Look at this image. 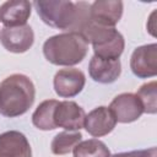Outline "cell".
I'll return each instance as SVG.
<instances>
[{"instance_id":"cell-1","label":"cell","mask_w":157,"mask_h":157,"mask_svg":"<svg viewBox=\"0 0 157 157\" xmlns=\"http://www.w3.org/2000/svg\"><path fill=\"white\" fill-rule=\"evenodd\" d=\"M32 5L36 7L40 20L53 28L82 33L91 22V4L86 1L37 0Z\"/></svg>"},{"instance_id":"cell-2","label":"cell","mask_w":157,"mask_h":157,"mask_svg":"<svg viewBox=\"0 0 157 157\" xmlns=\"http://www.w3.org/2000/svg\"><path fill=\"white\" fill-rule=\"evenodd\" d=\"M36 88L23 74H12L0 82V114L7 118L23 115L33 105Z\"/></svg>"},{"instance_id":"cell-3","label":"cell","mask_w":157,"mask_h":157,"mask_svg":"<svg viewBox=\"0 0 157 157\" xmlns=\"http://www.w3.org/2000/svg\"><path fill=\"white\" fill-rule=\"evenodd\" d=\"M88 52V43L80 33L64 32L49 37L43 44L45 59L60 66H74L81 63Z\"/></svg>"},{"instance_id":"cell-4","label":"cell","mask_w":157,"mask_h":157,"mask_svg":"<svg viewBox=\"0 0 157 157\" xmlns=\"http://www.w3.org/2000/svg\"><path fill=\"white\" fill-rule=\"evenodd\" d=\"M85 40L93 47L94 55L102 59L117 60L123 54L125 40L115 27H104L92 22L80 33Z\"/></svg>"},{"instance_id":"cell-5","label":"cell","mask_w":157,"mask_h":157,"mask_svg":"<svg viewBox=\"0 0 157 157\" xmlns=\"http://www.w3.org/2000/svg\"><path fill=\"white\" fill-rule=\"evenodd\" d=\"M130 69L140 78H148L157 75V44L137 47L130 58Z\"/></svg>"},{"instance_id":"cell-6","label":"cell","mask_w":157,"mask_h":157,"mask_svg":"<svg viewBox=\"0 0 157 157\" xmlns=\"http://www.w3.org/2000/svg\"><path fill=\"white\" fill-rule=\"evenodd\" d=\"M0 42L2 47L16 54L27 52L34 42V33L29 25L18 27H2L0 31Z\"/></svg>"},{"instance_id":"cell-7","label":"cell","mask_w":157,"mask_h":157,"mask_svg":"<svg viewBox=\"0 0 157 157\" xmlns=\"http://www.w3.org/2000/svg\"><path fill=\"white\" fill-rule=\"evenodd\" d=\"M85 83V74L75 67H66L59 70L53 80L55 93L63 98H71L77 96L83 90Z\"/></svg>"},{"instance_id":"cell-8","label":"cell","mask_w":157,"mask_h":157,"mask_svg":"<svg viewBox=\"0 0 157 157\" xmlns=\"http://www.w3.org/2000/svg\"><path fill=\"white\" fill-rule=\"evenodd\" d=\"M86 113L74 101L59 102L54 110V123L56 128H64L66 131H80L85 125Z\"/></svg>"},{"instance_id":"cell-9","label":"cell","mask_w":157,"mask_h":157,"mask_svg":"<svg viewBox=\"0 0 157 157\" xmlns=\"http://www.w3.org/2000/svg\"><path fill=\"white\" fill-rule=\"evenodd\" d=\"M108 108L112 110L117 123H123V124L132 123L137 120L144 113L142 105L137 96L130 92L118 94L110 102Z\"/></svg>"},{"instance_id":"cell-10","label":"cell","mask_w":157,"mask_h":157,"mask_svg":"<svg viewBox=\"0 0 157 157\" xmlns=\"http://www.w3.org/2000/svg\"><path fill=\"white\" fill-rule=\"evenodd\" d=\"M124 5L120 0H97L90 6L93 23L104 27H115L123 16Z\"/></svg>"},{"instance_id":"cell-11","label":"cell","mask_w":157,"mask_h":157,"mask_svg":"<svg viewBox=\"0 0 157 157\" xmlns=\"http://www.w3.org/2000/svg\"><path fill=\"white\" fill-rule=\"evenodd\" d=\"M117 120L108 107L101 105L86 114L83 128L93 137H101L113 131Z\"/></svg>"},{"instance_id":"cell-12","label":"cell","mask_w":157,"mask_h":157,"mask_svg":"<svg viewBox=\"0 0 157 157\" xmlns=\"http://www.w3.org/2000/svg\"><path fill=\"white\" fill-rule=\"evenodd\" d=\"M32 12V4L26 0H10L0 6V22L4 27L27 25Z\"/></svg>"},{"instance_id":"cell-13","label":"cell","mask_w":157,"mask_h":157,"mask_svg":"<svg viewBox=\"0 0 157 157\" xmlns=\"http://www.w3.org/2000/svg\"><path fill=\"white\" fill-rule=\"evenodd\" d=\"M0 157H32L27 137L17 130L0 134Z\"/></svg>"},{"instance_id":"cell-14","label":"cell","mask_w":157,"mask_h":157,"mask_svg":"<svg viewBox=\"0 0 157 157\" xmlns=\"http://www.w3.org/2000/svg\"><path fill=\"white\" fill-rule=\"evenodd\" d=\"M88 74L91 78L99 83H112L121 74L120 60L102 59L93 55L88 64Z\"/></svg>"},{"instance_id":"cell-15","label":"cell","mask_w":157,"mask_h":157,"mask_svg":"<svg viewBox=\"0 0 157 157\" xmlns=\"http://www.w3.org/2000/svg\"><path fill=\"white\" fill-rule=\"evenodd\" d=\"M58 101L55 99H47L43 101L32 114V123L39 130H54L56 125L54 123V110L58 105Z\"/></svg>"},{"instance_id":"cell-16","label":"cell","mask_w":157,"mask_h":157,"mask_svg":"<svg viewBox=\"0 0 157 157\" xmlns=\"http://www.w3.org/2000/svg\"><path fill=\"white\" fill-rule=\"evenodd\" d=\"M82 140V134L80 131H61L54 136L52 140L50 150L54 155H66L70 153L74 147L81 142Z\"/></svg>"},{"instance_id":"cell-17","label":"cell","mask_w":157,"mask_h":157,"mask_svg":"<svg viewBox=\"0 0 157 157\" xmlns=\"http://www.w3.org/2000/svg\"><path fill=\"white\" fill-rule=\"evenodd\" d=\"M74 157H110L107 145L98 139H88L78 142L72 150Z\"/></svg>"},{"instance_id":"cell-18","label":"cell","mask_w":157,"mask_h":157,"mask_svg":"<svg viewBox=\"0 0 157 157\" xmlns=\"http://www.w3.org/2000/svg\"><path fill=\"white\" fill-rule=\"evenodd\" d=\"M142 105L144 113L156 114L157 112V82L151 81L144 83L135 93Z\"/></svg>"},{"instance_id":"cell-19","label":"cell","mask_w":157,"mask_h":157,"mask_svg":"<svg viewBox=\"0 0 157 157\" xmlns=\"http://www.w3.org/2000/svg\"><path fill=\"white\" fill-rule=\"evenodd\" d=\"M137 157H157V150L156 147H151L148 150H140Z\"/></svg>"}]
</instances>
